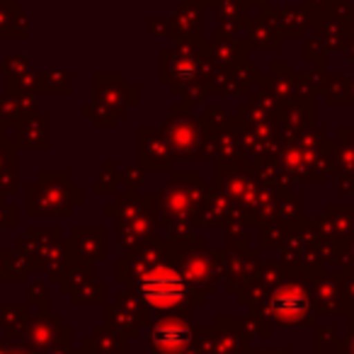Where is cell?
<instances>
[{
    "label": "cell",
    "mask_w": 354,
    "mask_h": 354,
    "mask_svg": "<svg viewBox=\"0 0 354 354\" xmlns=\"http://www.w3.org/2000/svg\"><path fill=\"white\" fill-rule=\"evenodd\" d=\"M306 306H308L306 304V296L294 289L281 291V294H277L274 301H272V308H274V313L279 315L281 320L301 318V315L306 313Z\"/></svg>",
    "instance_id": "3"
},
{
    "label": "cell",
    "mask_w": 354,
    "mask_h": 354,
    "mask_svg": "<svg viewBox=\"0 0 354 354\" xmlns=\"http://www.w3.org/2000/svg\"><path fill=\"white\" fill-rule=\"evenodd\" d=\"M141 294L156 308H170L185 299V281L175 272L158 270L153 274H146L141 281Z\"/></svg>",
    "instance_id": "1"
},
{
    "label": "cell",
    "mask_w": 354,
    "mask_h": 354,
    "mask_svg": "<svg viewBox=\"0 0 354 354\" xmlns=\"http://www.w3.org/2000/svg\"><path fill=\"white\" fill-rule=\"evenodd\" d=\"M153 344H156L158 352L165 354H175L180 349L187 347L189 342V330L180 323H160L151 335Z\"/></svg>",
    "instance_id": "2"
}]
</instances>
